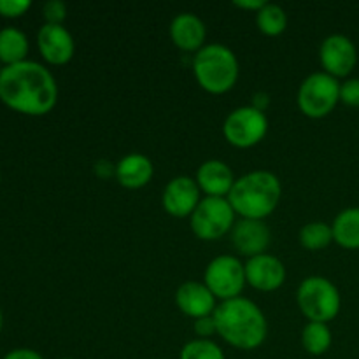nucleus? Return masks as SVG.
I'll return each instance as SVG.
<instances>
[{"label":"nucleus","instance_id":"obj_30","mask_svg":"<svg viewBox=\"0 0 359 359\" xmlns=\"http://www.w3.org/2000/svg\"><path fill=\"white\" fill-rule=\"evenodd\" d=\"M235 6L242 7V9H251L258 13L263 6H265V0H235Z\"/></svg>","mask_w":359,"mask_h":359},{"label":"nucleus","instance_id":"obj_9","mask_svg":"<svg viewBox=\"0 0 359 359\" xmlns=\"http://www.w3.org/2000/svg\"><path fill=\"white\" fill-rule=\"evenodd\" d=\"M269 130V119L265 112L255 105H244L228 114L223 132L228 142L237 147H251L258 144Z\"/></svg>","mask_w":359,"mask_h":359},{"label":"nucleus","instance_id":"obj_7","mask_svg":"<svg viewBox=\"0 0 359 359\" xmlns=\"http://www.w3.org/2000/svg\"><path fill=\"white\" fill-rule=\"evenodd\" d=\"M235 224V210L228 198L205 196L191 214V230L203 241H216Z\"/></svg>","mask_w":359,"mask_h":359},{"label":"nucleus","instance_id":"obj_5","mask_svg":"<svg viewBox=\"0 0 359 359\" xmlns=\"http://www.w3.org/2000/svg\"><path fill=\"white\" fill-rule=\"evenodd\" d=\"M297 300L305 318L314 323H328L335 319L342 304L339 287L321 276H312L302 280Z\"/></svg>","mask_w":359,"mask_h":359},{"label":"nucleus","instance_id":"obj_29","mask_svg":"<svg viewBox=\"0 0 359 359\" xmlns=\"http://www.w3.org/2000/svg\"><path fill=\"white\" fill-rule=\"evenodd\" d=\"M4 359H44L39 353L32 349H14L9 354H6Z\"/></svg>","mask_w":359,"mask_h":359},{"label":"nucleus","instance_id":"obj_11","mask_svg":"<svg viewBox=\"0 0 359 359\" xmlns=\"http://www.w3.org/2000/svg\"><path fill=\"white\" fill-rule=\"evenodd\" d=\"M161 202H163L165 210L172 216H191L193 210L200 203L198 182L188 175H177L167 184Z\"/></svg>","mask_w":359,"mask_h":359},{"label":"nucleus","instance_id":"obj_3","mask_svg":"<svg viewBox=\"0 0 359 359\" xmlns=\"http://www.w3.org/2000/svg\"><path fill=\"white\" fill-rule=\"evenodd\" d=\"M280 193L283 188L276 174L255 170L235 181L228 202L233 207L235 214L248 219H263L279 205Z\"/></svg>","mask_w":359,"mask_h":359},{"label":"nucleus","instance_id":"obj_26","mask_svg":"<svg viewBox=\"0 0 359 359\" xmlns=\"http://www.w3.org/2000/svg\"><path fill=\"white\" fill-rule=\"evenodd\" d=\"M42 11H44L46 23L62 25L67 16V6L62 0H49V2L44 4V9Z\"/></svg>","mask_w":359,"mask_h":359},{"label":"nucleus","instance_id":"obj_27","mask_svg":"<svg viewBox=\"0 0 359 359\" xmlns=\"http://www.w3.org/2000/svg\"><path fill=\"white\" fill-rule=\"evenodd\" d=\"M30 7V0H0V14L20 16Z\"/></svg>","mask_w":359,"mask_h":359},{"label":"nucleus","instance_id":"obj_17","mask_svg":"<svg viewBox=\"0 0 359 359\" xmlns=\"http://www.w3.org/2000/svg\"><path fill=\"white\" fill-rule=\"evenodd\" d=\"M196 182L207 193V196L230 195L235 184L231 168L221 160H209L200 165L196 172Z\"/></svg>","mask_w":359,"mask_h":359},{"label":"nucleus","instance_id":"obj_32","mask_svg":"<svg viewBox=\"0 0 359 359\" xmlns=\"http://www.w3.org/2000/svg\"><path fill=\"white\" fill-rule=\"evenodd\" d=\"M60 359H70V358H60Z\"/></svg>","mask_w":359,"mask_h":359},{"label":"nucleus","instance_id":"obj_1","mask_svg":"<svg viewBox=\"0 0 359 359\" xmlns=\"http://www.w3.org/2000/svg\"><path fill=\"white\" fill-rule=\"evenodd\" d=\"M0 98L25 114H46L58 98V84L44 65L23 60L0 72Z\"/></svg>","mask_w":359,"mask_h":359},{"label":"nucleus","instance_id":"obj_31","mask_svg":"<svg viewBox=\"0 0 359 359\" xmlns=\"http://www.w3.org/2000/svg\"><path fill=\"white\" fill-rule=\"evenodd\" d=\"M0 330H2V311H0Z\"/></svg>","mask_w":359,"mask_h":359},{"label":"nucleus","instance_id":"obj_21","mask_svg":"<svg viewBox=\"0 0 359 359\" xmlns=\"http://www.w3.org/2000/svg\"><path fill=\"white\" fill-rule=\"evenodd\" d=\"M302 344L307 353L321 356L332 346V332L326 323L311 321L302 332Z\"/></svg>","mask_w":359,"mask_h":359},{"label":"nucleus","instance_id":"obj_6","mask_svg":"<svg viewBox=\"0 0 359 359\" xmlns=\"http://www.w3.org/2000/svg\"><path fill=\"white\" fill-rule=\"evenodd\" d=\"M340 100V83L328 72H314L304 79L298 90V105L311 118H323Z\"/></svg>","mask_w":359,"mask_h":359},{"label":"nucleus","instance_id":"obj_19","mask_svg":"<svg viewBox=\"0 0 359 359\" xmlns=\"http://www.w3.org/2000/svg\"><path fill=\"white\" fill-rule=\"evenodd\" d=\"M332 228L337 244L346 249H359V207L340 210Z\"/></svg>","mask_w":359,"mask_h":359},{"label":"nucleus","instance_id":"obj_20","mask_svg":"<svg viewBox=\"0 0 359 359\" xmlns=\"http://www.w3.org/2000/svg\"><path fill=\"white\" fill-rule=\"evenodd\" d=\"M28 53V39L20 28L6 27L0 30V62L7 65L23 62Z\"/></svg>","mask_w":359,"mask_h":359},{"label":"nucleus","instance_id":"obj_4","mask_svg":"<svg viewBox=\"0 0 359 359\" xmlns=\"http://www.w3.org/2000/svg\"><path fill=\"white\" fill-rule=\"evenodd\" d=\"M193 72L203 90L224 93L238 79V62L235 53L223 44H205L193 60Z\"/></svg>","mask_w":359,"mask_h":359},{"label":"nucleus","instance_id":"obj_24","mask_svg":"<svg viewBox=\"0 0 359 359\" xmlns=\"http://www.w3.org/2000/svg\"><path fill=\"white\" fill-rule=\"evenodd\" d=\"M181 359H224V353L209 339H195L181 351Z\"/></svg>","mask_w":359,"mask_h":359},{"label":"nucleus","instance_id":"obj_13","mask_svg":"<svg viewBox=\"0 0 359 359\" xmlns=\"http://www.w3.org/2000/svg\"><path fill=\"white\" fill-rule=\"evenodd\" d=\"M272 241V231L263 223V219H248L242 217L231 228V242L242 255L258 256L266 251Z\"/></svg>","mask_w":359,"mask_h":359},{"label":"nucleus","instance_id":"obj_18","mask_svg":"<svg viewBox=\"0 0 359 359\" xmlns=\"http://www.w3.org/2000/svg\"><path fill=\"white\" fill-rule=\"evenodd\" d=\"M154 174L153 161L140 153H130L125 158L119 160L116 165V177H118L119 184L125 188H142L151 181Z\"/></svg>","mask_w":359,"mask_h":359},{"label":"nucleus","instance_id":"obj_22","mask_svg":"<svg viewBox=\"0 0 359 359\" xmlns=\"http://www.w3.org/2000/svg\"><path fill=\"white\" fill-rule=\"evenodd\" d=\"M256 23L258 28L266 35H279L287 27V14L279 4L266 2L262 9L256 13Z\"/></svg>","mask_w":359,"mask_h":359},{"label":"nucleus","instance_id":"obj_28","mask_svg":"<svg viewBox=\"0 0 359 359\" xmlns=\"http://www.w3.org/2000/svg\"><path fill=\"white\" fill-rule=\"evenodd\" d=\"M195 333L200 339H209L210 335L217 333L216 321H214V316H205V318H200L195 321Z\"/></svg>","mask_w":359,"mask_h":359},{"label":"nucleus","instance_id":"obj_2","mask_svg":"<svg viewBox=\"0 0 359 359\" xmlns=\"http://www.w3.org/2000/svg\"><path fill=\"white\" fill-rule=\"evenodd\" d=\"M217 333L230 346L251 351L262 346L266 339L269 325L265 314L255 302L248 298H231L217 305L214 311Z\"/></svg>","mask_w":359,"mask_h":359},{"label":"nucleus","instance_id":"obj_23","mask_svg":"<svg viewBox=\"0 0 359 359\" xmlns=\"http://www.w3.org/2000/svg\"><path fill=\"white\" fill-rule=\"evenodd\" d=\"M333 228L323 221H312L300 230V242L305 249L318 251L332 244Z\"/></svg>","mask_w":359,"mask_h":359},{"label":"nucleus","instance_id":"obj_33","mask_svg":"<svg viewBox=\"0 0 359 359\" xmlns=\"http://www.w3.org/2000/svg\"><path fill=\"white\" fill-rule=\"evenodd\" d=\"M0 72H2V69H0Z\"/></svg>","mask_w":359,"mask_h":359},{"label":"nucleus","instance_id":"obj_14","mask_svg":"<svg viewBox=\"0 0 359 359\" xmlns=\"http://www.w3.org/2000/svg\"><path fill=\"white\" fill-rule=\"evenodd\" d=\"M39 49L49 63L62 65L74 56V37L63 25L44 23L37 34Z\"/></svg>","mask_w":359,"mask_h":359},{"label":"nucleus","instance_id":"obj_12","mask_svg":"<svg viewBox=\"0 0 359 359\" xmlns=\"http://www.w3.org/2000/svg\"><path fill=\"white\" fill-rule=\"evenodd\" d=\"M244 266L245 280L259 291H273L286 280V269L283 262L266 252L249 258Z\"/></svg>","mask_w":359,"mask_h":359},{"label":"nucleus","instance_id":"obj_10","mask_svg":"<svg viewBox=\"0 0 359 359\" xmlns=\"http://www.w3.org/2000/svg\"><path fill=\"white\" fill-rule=\"evenodd\" d=\"M319 58L330 76L344 77L356 67L358 49L347 35L333 34L323 41Z\"/></svg>","mask_w":359,"mask_h":359},{"label":"nucleus","instance_id":"obj_25","mask_svg":"<svg viewBox=\"0 0 359 359\" xmlns=\"http://www.w3.org/2000/svg\"><path fill=\"white\" fill-rule=\"evenodd\" d=\"M340 100L349 107H359V77H351L340 84Z\"/></svg>","mask_w":359,"mask_h":359},{"label":"nucleus","instance_id":"obj_16","mask_svg":"<svg viewBox=\"0 0 359 359\" xmlns=\"http://www.w3.org/2000/svg\"><path fill=\"white\" fill-rule=\"evenodd\" d=\"M205 23L193 13H181L172 20L170 37L177 48L184 51L202 49L205 42Z\"/></svg>","mask_w":359,"mask_h":359},{"label":"nucleus","instance_id":"obj_15","mask_svg":"<svg viewBox=\"0 0 359 359\" xmlns=\"http://www.w3.org/2000/svg\"><path fill=\"white\" fill-rule=\"evenodd\" d=\"M175 304L186 316L195 319L212 316L217 307L212 291L205 284L195 283V280H188L179 286L175 293Z\"/></svg>","mask_w":359,"mask_h":359},{"label":"nucleus","instance_id":"obj_8","mask_svg":"<svg viewBox=\"0 0 359 359\" xmlns=\"http://www.w3.org/2000/svg\"><path fill=\"white\" fill-rule=\"evenodd\" d=\"M245 266L235 256L223 255L214 258L203 273V284L221 300H231L242 293L245 286Z\"/></svg>","mask_w":359,"mask_h":359}]
</instances>
